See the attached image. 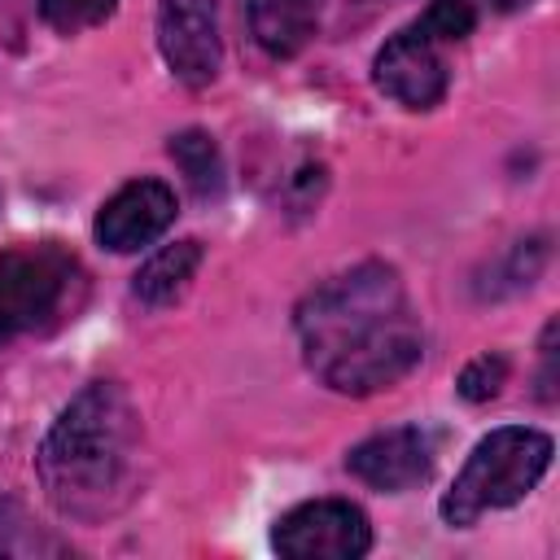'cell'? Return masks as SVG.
Instances as JSON below:
<instances>
[{
    "label": "cell",
    "instance_id": "obj_1",
    "mask_svg": "<svg viewBox=\"0 0 560 560\" xmlns=\"http://www.w3.org/2000/svg\"><path fill=\"white\" fill-rule=\"evenodd\" d=\"M306 368L337 394H376L398 385L424 354L420 315L385 262H359L315 284L298 306Z\"/></svg>",
    "mask_w": 560,
    "mask_h": 560
},
{
    "label": "cell",
    "instance_id": "obj_2",
    "mask_svg": "<svg viewBox=\"0 0 560 560\" xmlns=\"http://www.w3.org/2000/svg\"><path fill=\"white\" fill-rule=\"evenodd\" d=\"M140 416L114 381L79 389L39 442L35 468L48 503L83 525L109 521L136 486Z\"/></svg>",
    "mask_w": 560,
    "mask_h": 560
},
{
    "label": "cell",
    "instance_id": "obj_3",
    "mask_svg": "<svg viewBox=\"0 0 560 560\" xmlns=\"http://www.w3.org/2000/svg\"><path fill=\"white\" fill-rule=\"evenodd\" d=\"M551 455H556V446L542 429L503 424V429L486 433L472 446V455L464 459L451 490L442 494V521L464 529V525L481 521L486 512L521 503L547 477Z\"/></svg>",
    "mask_w": 560,
    "mask_h": 560
},
{
    "label": "cell",
    "instance_id": "obj_4",
    "mask_svg": "<svg viewBox=\"0 0 560 560\" xmlns=\"http://www.w3.org/2000/svg\"><path fill=\"white\" fill-rule=\"evenodd\" d=\"M83 289L79 258L57 241H26L0 254V346L44 332L66 311H74V298Z\"/></svg>",
    "mask_w": 560,
    "mask_h": 560
},
{
    "label": "cell",
    "instance_id": "obj_5",
    "mask_svg": "<svg viewBox=\"0 0 560 560\" xmlns=\"http://www.w3.org/2000/svg\"><path fill=\"white\" fill-rule=\"evenodd\" d=\"M271 547L289 560H359L372 547V525L346 499H311L276 521Z\"/></svg>",
    "mask_w": 560,
    "mask_h": 560
},
{
    "label": "cell",
    "instance_id": "obj_6",
    "mask_svg": "<svg viewBox=\"0 0 560 560\" xmlns=\"http://www.w3.org/2000/svg\"><path fill=\"white\" fill-rule=\"evenodd\" d=\"M158 48L184 88H206L219 74L223 39L214 0H158Z\"/></svg>",
    "mask_w": 560,
    "mask_h": 560
},
{
    "label": "cell",
    "instance_id": "obj_7",
    "mask_svg": "<svg viewBox=\"0 0 560 560\" xmlns=\"http://www.w3.org/2000/svg\"><path fill=\"white\" fill-rule=\"evenodd\" d=\"M433 464H438V446H433V433L420 424L381 429V433L363 438L359 446H350V455H346V468L381 494L416 490L420 481H429Z\"/></svg>",
    "mask_w": 560,
    "mask_h": 560
},
{
    "label": "cell",
    "instance_id": "obj_8",
    "mask_svg": "<svg viewBox=\"0 0 560 560\" xmlns=\"http://www.w3.org/2000/svg\"><path fill=\"white\" fill-rule=\"evenodd\" d=\"M372 83L398 101L402 109H433L446 96V61L433 39H424L416 26L389 35L372 61Z\"/></svg>",
    "mask_w": 560,
    "mask_h": 560
},
{
    "label": "cell",
    "instance_id": "obj_9",
    "mask_svg": "<svg viewBox=\"0 0 560 560\" xmlns=\"http://www.w3.org/2000/svg\"><path fill=\"white\" fill-rule=\"evenodd\" d=\"M171 223H175V192L162 179H131L96 210L92 236L114 254H131L158 241Z\"/></svg>",
    "mask_w": 560,
    "mask_h": 560
},
{
    "label": "cell",
    "instance_id": "obj_10",
    "mask_svg": "<svg viewBox=\"0 0 560 560\" xmlns=\"http://www.w3.org/2000/svg\"><path fill=\"white\" fill-rule=\"evenodd\" d=\"M249 4V31L262 44L267 57H298L324 18L328 0H245Z\"/></svg>",
    "mask_w": 560,
    "mask_h": 560
},
{
    "label": "cell",
    "instance_id": "obj_11",
    "mask_svg": "<svg viewBox=\"0 0 560 560\" xmlns=\"http://www.w3.org/2000/svg\"><path fill=\"white\" fill-rule=\"evenodd\" d=\"M201 267V241H175V245H162L131 280V293L144 302V306H171L184 298V289L192 284Z\"/></svg>",
    "mask_w": 560,
    "mask_h": 560
},
{
    "label": "cell",
    "instance_id": "obj_12",
    "mask_svg": "<svg viewBox=\"0 0 560 560\" xmlns=\"http://www.w3.org/2000/svg\"><path fill=\"white\" fill-rule=\"evenodd\" d=\"M166 149H171L175 166L184 171V179H188V188L197 197H219V188H223V158H219V144H214L210 131L188 127V131L171 136Z\"/></svg>",
    "mask_w": 560,
    "mask_h": 560
},
{
    "label": "cell",
    "instance_id": "obj_13",
    "mask_svg": "<svg viewBox=\"0 0 560 560\" xmlns=\"http://www.w3.org/2000/svg\"><path fill=\"white\" fill-rule=\"evenodd\" d=\"M411 26H416L424 39H433V44H455V39L472 35L477 9H472V0H433Z\"/></svg>",
    "mask_w": 560,
    "mask_h": 560
},
{
    "label": "cell",
    "instance_id": "obj_14",
    "mask_svg": "<svg viewBox=\"0 0 560 560\" xmlns=\"http://www.w3.org/2000/svg\"><path fill=\"white\" fill-rule=\"evenodd\" d=\"M114 9H118V0H39V18L61 35H79L88 26H101Z\"/></svg>",
    "mask_w": 560,
    "mask_h": 560
},
{
    "label": "cell",
    "instance_id": "obj_15",
    "mask_svg": "<svg viewBox=\"0 0 560 560\" xmlns=\"http://www.w3.org/2000/svg\"><path fill=\"white\" fill-rule=\"evenodd\" d=\"M503 381H508V359H503V354H477V359L459 372L455 389H459L464 402H490V398L503 389Z\"/></svg>",
    "mask_w": 560,
    "mask_h": 560
},
{
    "label": "cell",
    "instance_id": "obj_16",
    "mask_svg": "<svg viewBox=\"0 0 560 560\" xmlns=\"http://www.w3.org/2000/svg\"><path fill=\"white\" fill-rule=\"evenodd\" d=\"M538 398H556V319L542 328V376H538Z\"/></svg>",
    "mask_w": 560,
    "mask_h": 560
},
{
    "label": "cell",
    "instance_id": "obj_17",
    "mask_svg": "<svg viewBox=\"0 0 560 560\" xmlns=\"http://www.w3.org/2000/svg\"><path fill=\"white\" fill-rule=\"evenodd\" d=\"M494 9H503V13H512V9H525V4H534V0H490Z\"/></svg>",
    "mask_w": 560,
    "mask_h": 560
}]
</instances>
